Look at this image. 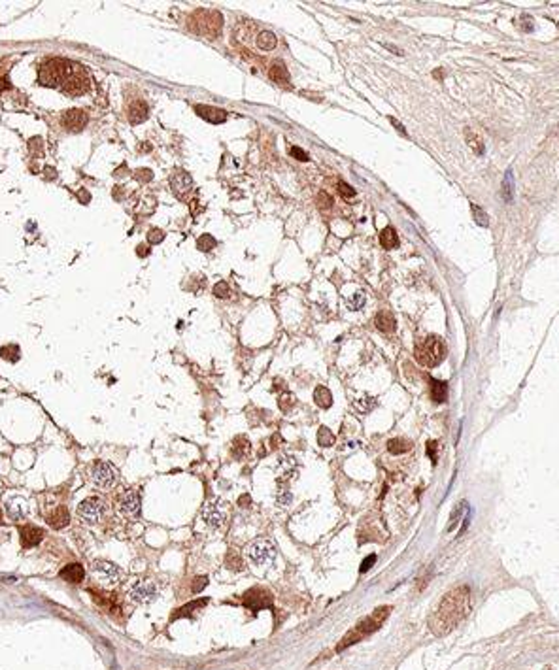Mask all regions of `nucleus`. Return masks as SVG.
<instances>
[{"mask_svg": "<svg viewBox=\"0 0 559 670\" xmlns=\"http://www.w3.org/2000/svg\"><path fill=\"white\" fill-rule=\"evenodd\" d=\"M291 155L297 159V161H303V163H304V161H308V153L304 151V149H301V147H297V146L291 147Z\"/></svg>", "mask_w": 559, "mask_h": 670, "instance_id": "47", "label": "nucleus"}, {"mask_svg": "<svg viewBox=\"0 0 559 670\" xmlns=\"http://www.w3.org/2000/svg\"><path fill=\"white\" fill-rule=\"evenodd\" d=\"M91 482H93L99 489H111L116 487V484L119 482V474H117V468L108 461H99L95 463L93 468H91Z\"/></svg>", "mask_w": 559, "mask_h": 670, "instance_id": "8", "label": "nucleus"}, {"mask_svg": "<svg viewBox=\"0 0 559 670\" xmlns=\"http://www.w3.org/2000/svg\"><path fill=\"white\" fill-rule=\"evenodd\" d=\"M389 612H391L389 606L376 608V610H374V612L370 614L368 618H365L363 621H359V623H357L353 629L349 630L348 635L344 636L342 642H340V644L337 646V652H344L346 647L353 646V644H357V642H361L363 638H367L368 635H372L374 630H378L380 627H382V623H384L385 619H387Z\"/></svg>", "mask_w": 559, "mask_h": 670, "instance_id": "2", "label": "nucleus"}, {"mask_svg": "<svg viewBox=\"0 0 559 670\" xmlns=\"http://www.w3.org/2000/svg\"><path fill=\"white\" fill-rule=\"evenodd\" d=\"M318 442H320V446H323V448H329V446L334 444V434H332L327 427H321L320 431H318Z\"/></svg>", "mask_w": 559, "mask_h": 670, "instance_id": "36", "label": "nucleus"}, {"mask_svg": "<svg viewBox=\"0 0 559 670\" xmlns=\"http://www.w3.org/2000/svg\"><path fill=\"white\" fill-rule=\"evenodd\" d=\"M469 612H471V591L469 587L461 585L444 595L435 614L429 618V627L437 636L448 635L450 630H454L469 616Z\"/></svg>", "mask_w": 559, "mask_h": 670, "instance_id": "1", "label": "nucleus"}, {"mask_svg": "<svg viewBox=\"0 0 559 670\" xmlns=\"http://www.w3.org/2000/svg\"><path fill=\"white\" fill-rule=\"evenodd\" d=\"M276 44H278V38L272 32H268V30H265V32H261V34L257 36V46H259V49L270 51V49L276 47Z\"/></svg>", "mask_w": 559, "mask_h": 670, "instance_id": "30", "label": "nucleus"}, {"mask_svg": "<svg viewBox=\"0 0 559 670\" xmlns=\"http://www.w3.org/2000/svg\"><path fill=\"white\" fill-rule=\"evenodd\" d=\"M19 346H15V344H10V346H4V348H0V357L2 359H6V361H10V362H15V361H19Z\"/></svg>", "mask_w": 559, "mask_h": 670, "instance_id": "31", "label": "nucleus"}, {"mask_svg": "<svg viewBox=\"0 0 559 670\" xmlns=\"http://www.w3.org/2000/svg\"><path fill=\"white\" fill-rule=\"evenodd\" d=\"M385 47H387V49H391V51H393V53H397V55H402V51H401V49H399V47L389 46V44H385Z\"/></svg>", "mask_w": 559, "mask_h": 670, "instance_id": "56", "label": "nucleus"}, {"mask_svg": "<svg viewBox=\"0 0 559 670\" xmlns=\"http://www.w3.org/2000/svg\"><path fill=\"white\" fill-rule=\"evenodd\" d=\"M195 111H197L198 117H202L204 121L214 123V125H219V123L227 121V111L221 110V108H214V106H204V104H197L195 106Z\"/></svg>", "mask_w": 559, "mask_h": 670, "instance_id": "16", "label": "nucleus"}, {"mask_svg": "<svg viewBox=\"0 0 559 670\" xmlns=\"http://www.w3.org/2000/svg\"><path fill=\"white\" fill-rule=\"evenodd\" d=\"M170 185H172V193H174L176 197L183 198L187 193L193 189V180L187 172L178 170V172H174V176L170 178Z\"/></svg>", "mask_w": 559, "mask_h": 670, "instance_id": "14", "label": "nucleus"}, {"mask_svg": "<svg viewBox=\"0 0 559 670\" xmlns=\"http://www.w3.org/2000/svg\"><path fill=\"white\" fill-rule=\"evenodd\" d=\"M467 140H469V144H471V147L474 149V151L478 153V155H482L483 151H486V147H483V144H482V140L478 138L476 134H472V132H467Z\"/></svg>", "mask_w": 559, "mask_h": 670, "instance_id": "39", "label": "nucleus"}, {"mask_svg": "<svg viewBox=\"0 0 559 670\" xmlns=\"http://www.w3.org/2000/svg\"><path fill=\"white\" fill-rule=\"evenodd\" d=\"M416 359L421 367L433 368L440 365L446 357V346L442 344V340L437 338V336H427V338L419 340L416 344Z\"/></svg>", "mask_w": 559, "mask_h": 670, "instance_id": "3", "label": "nucleus"}, {"mask_svg": "<svg viewBox=\"0 0 559 670\" xmlns=\"http://www.w3.org/2000/svg\"><path fill=\"white\" fill-rule=\"evenodd\" d=\"M8 87H10V83H8V80H4V78H2V80H0V93H2L4 89H8Z\"/></svg>", "mask_w": 559, "mask_h": 670, "instance_id": "55", "label": "nucleus"}, {"mask_svg": "<svg viewBox=\"0 0 559 670\" xmlns=\"http://www.w3.org/2000/svg\"><path fill=\"white\" fill-rule=\"evenodd\" d=\"M318 200H320V208H321V210H331V208H332V198L329 197L327 193L321 191L320 195H318Z\"/></svg>", "mask_w": 559, "mask_h": 670, "instance_id": "43", "label": "nucleus"}, {"mask_svg": "<svg viewBox=\"0 0 559 670\" xmlns=\"http://www.w3.org/2000/svg\"><path fill=\"white\" fill-rule=\"evenodd\" d=\"M44 529L36 527V525H25L19 529V536H21V546L23 548H34L44 540Z\"/></svg>", "mask_w": 559, "mask_h": 670, "instance_id": "13", "label": "nucleus"}, {"mask_svg": "<svg viewBox=\"0 0 559 670\" xmlns=\"http://www.w3.org/2000/svg\"><path fill=\"white\" fill-rule=\"evenodd\" d=\"M89 82H91V80H89L87 72L83 70L80 64H76L74 70H72V74H70V76L64 80L63 85H61V91L70 94V97H80V94H83L89 89Z\"/></svg>", "mask_w": 559, "mask_h": 670, "instance_id": "9", "label": "nucleus"}, {"mask_svg": "<svg viewBox=\"0 0 559 670\" xmlns=\"http://www.w3.org/2000/svg\"><path fill=\"white\" fill-rule=\"evenodd\" d=\"M410 448H412V442L406 440V438H393V440L387 442V449H389V453H393V455L406 453Z\"/></svg>", "mask_w": 559, "mask_h": 670, "instance_id": "29", "label": "nucleus"}, {"mask_svg": "<svg viewBox=\"0 0 559 670\" xmlns=\"http://www.w3.org/2000/svg\"><path fill=\"white\" fill-rule=\"evenodd\" d=\"M291 501H293V493H291V491L287 489L286 485L278 487V491H276V502H278L280 506H289V504H291Z\"/></svg>", "mask_w": 559, "mask_h": 670, "instance_id": "33", "label": "nucleus"}, {"mask_svg": "<svg viewBox=\"0 0 559 670\" xmlns=\"http://www.w3.org/2000/svg\"><path fill=\"white\" fill-rule=\"evenodd\" d=\"M268 76H270V80L276 83H284V85H286V83L289 82V72H287L286 64L284 63H274L272 66H270V70H268Z\"/></svg>", "mask_w": 559, "mask_h": 670, "instance_id": "24", "label": "nucleus"}, {"mask_svg": "<svg viewBox=\"0 0 559 670\" xmlns=\"http://www.w3.org/2000/svg\"><path fill=\"white\" fill-rule=\"evenodd\" d=\"M157 585L150 580H138L128 587V599L136 604H152L157 599Z\"/></svg>", "mask_w": 559, "mask_h": 670, "instance_id": "10", "label": "nucleus"}, {"mask_svg": "<svg viewBox=\"0 0 559 670\" xmlns=\"http://www.w3.org/2000/svg\"><path fill=\"white\" fill-rule=\"evenodd\" d=\"M380 244L385 250H395L399 245V236H397L395 228L393 227H385L382 233H380Z\"/></svg>", "mask_w": 559, "mask_h": 670, "instance_id": "26", "label": "nucleus"}, {"mask_svg": "<svg viewBox=\"0 0 559 670\" xmlns=\"http://www.w3.org/2000/svg\"><path fill=\"white\" fill-rule=\"evenodd\" d=\"M217 245V240L212 236V234H202L200 238L197 240V247L200 251H212Z\"/></svg>", "mask_w": 559, "mask_h": 670, "instance_id": "34", "label": "nucleus"}, {"mask_svg": "<svg viewBox=\"0 0 559 670\" xmlns=\"http://www.w3.org/2000/svg\"><path fill=\"white\" fill-rule=\"evenodd\" d=\"M200 521H202L212 532L225 529V527H227V521H229V510H227V506H225V502H219V501L206 502V504L202 506V510H200Z\"/></svg>", "mask_w": 559, "mask_h": 670, "instance_id": "6", "label": "nucleus"}, {"mask_svg": "<svg viewBox=\"0 0 559 670\" xmlns=\"http://www.w3.org/2000/svg\"><path fill=\"white\" fill-rule=\"evenodd\" d=\"M225 565H227L229 570H242V568H244V563H242V559H240V555L234 553V551H229L227 553V557H225Z\"/></svg>", "mask_w": 559, "mask_h": 670, "instance_id": "35", "label": "nucleus"}, {"mask_svg": "<svg viewBox=\"0 0 559 670\" xmlns=\"http://www.w3.org/2000/svg\"><path fill=\"white\" fill-rule=\"evenodd\" d=\"M106 512H108V506L100 496H89L78 504V518L87 525L100 523L104 519Z\"/></svg>", "mask_w": 559, "mask_h": 670, "instance_id": "7", "label": "nucleus"}, {"mask_svg": "<svg viewBox=\"0 0 559 670\" xmlns=\"http://www.w3.org/2000/svg\"><path fill=\"white\" fill-rule=\"evenodd\" d=\"M338 193H340L342 197H346V198L356 197V189H351V187H349L346 181H340V183H338Z\"/></svg>", "mask_w": 559, "mask_h": 670, "instance_id": "45", "label": "nucleus"}, {"mask_svg": "<svg viewBox=\"0 0 559 670\" xmlns=\"http://www.w3.org/2000/svg\"><path fill=\"white\" fill-rule=\"evenodd\" d=\"M0 519H2V512H0Z\"/></svg>", "mask_w": 559, "mask_h": 670, "instance_id": "58", "label": "nucleus"}, {"mask_svg": "<svg viewBox=\"0 0 559 670\" xmlns=\"http://www.w3.org/2000/svg\"><path fill=\"white\" fill-rule=\"evenodd\" d=\"M389 121H391V123H393V127H395V128H397V130H399V132H401V134H402V136H406V130H404V127H402V125H401V123H399V121H397V119H393V117H389Z\"/></svg>", "mask_w": 559, "mask_h": 670, "instance_id": "53", "label": "nucleus"}, {"mask_svg": "<svg viewBox=\"0 0 559 670\" xmlns=\"http://www.w3.org/2000/svg\"><path fill=\"white\" fill-rule=\"evenodd\" d=\"M89 117L87 113L83 110H68L63 116V125L66 130H72V132H80L85 125H87Z\"/></svg>", "mask_w": 559, "mask_h": 670, "instance_id": "15", "label": "nucleus"}, {"mask_svg": "<svg viewBox=\"0 0 559 670\" xmlns=\"http://www.w3.org/2000/svg\"><path fill=\"white\" fill-rule=\"evenodd\" d=\"M376 563V555H370V557H367V559L363 561V565H361V572H367L370 566Z\"/></svg>", "mask_w": 559, "mask_h": 670, "instance_id": "50", "label": "nucleus"}, {"mask_svg": "<svg viewBox=\"0 0 559 670\" xmlns=\"http://www.w3.org/2000/svg\"><path fill=\"white\" fill-rule=\"evenodd\" d=\"M136 253H138L140 257H146L147 253H150V250H147V245L142 244V245H138V250H136Z\"/></svg>", "mask_w": 559, "mask_h": 670, "instance_id": "54", "label": "nucleus"}, {"mask_svg": "<svg viewBox=\"0 0 559 670\" xmlns=\"http://www.w3.org/2000/svg\"><path fill=\"white\" fill-rule=\"evenodd\" d=\"M76 64L64 59H49L40 68V83L47 87H61L64 80L72 74Z\"/></svg>", "mask_w": 559, "mask_h": 670, "instance_id": "4", "label": "nucleus"}, {"mask_svg": "<svg viewBox=\"0 0 559 670\" xmlns=\"http://www.w3.org/2000/svg\"><path fill=\"white\" fill-rule=\"evenodd\" d=\"M365 304V297H363L361 293L357 295V298H353V302H351V310H359Z\"/></svg>", "mask_w": 559, "mask_h": 670, "instance_id": "52", "label": "nucleus"}, {"mask_svg": "<svg viewBox=\"0 0 559 670\" xmlns=\"http://www.w3.org/2000/svg\"><path fill=\"white\" fill-rule=\"evenodd\" d=\"M146 119H147V104L146 102H142V100L133 102L131 108H128V121L133 123V125H138V123L146 121Z\"/></svg>", "mask_w": 559, "mask_h": 670, "instance_id": "21", "label": "nucleus"}, {"mask_svg": "<svg viewBox=\"0 0 559 670\" xmlns=\"http://www.w3.org/2000/svg\"><path fill=\"white\" fill-rule=\"evenodd\" d=\"M206 585H208V578H206V576L195 578V583H193V593H200V591H202Z\"/></svg>", "mask_w": 559, "mask_h": 670, "instance_id": "46", "label": "nucleus"}, {"mask_svg": "<svg viewBox=\"0 0 559 670\" xmlns=\"http://www.w3.org/2000/svg\"><path fill=\"white\" fill-rule=\"evenodd\" d=\"M471 210H472V216H474V221H476L480 227H488V223H489L488 214L476 204H471Z\"/></svg>", "mask_w": 559, "mask_h": 670, "instance_id": "37", "label": "nucleus"}, {"mask_svg": "<svg viewBox=\"0 0 559 670\" xmlns=\"http://www.w3.org/2000/svg\"><path fill=\"white\" fill-rule=\"evenodd\" d=\"M314 400H315V404H318L320 408H331V404H332V395H331V391L327 389V387H323V385H320V387H315V391H314Z\"/></svg>", "mask_w": 559, "mask_h": 670, "instance_id": "27", "label": "nucleus"}, {"mask_svg": "<svg viewBox=\"0 0 559 670\" xmlns=\"http://www.w3.org/2000/svg\"><path fill=\"white\" fill-rule=\"evenodd\" d=\"M93 574L97 578H100L102 582H106L108 585H116L119 580H121V568L110 561H95L93 563Z\"/></svg>", "mask_w": 559, "mask_h": 670, "instance_id": "12", "label": "nucleus"}, {"mask_svg": "<svg viewBox=\"0 0 559 670\" xmlns=\"http://www.w3.org/2000/svg\"><path fill=\"white\" fill-rule=\"evenodd\" d=\"M437 448H438L437 442H429V444H427V455H429V457L433 459V463H437V457H438V455H437Z\"/></svg>", "mask_w": 559, "mask_h": 670, "instance_id": "48", "label": "nucleus"}, {"mask_svg": "<svg viewBox=\"0 0 559 670\" xmlns=\"http://www.w3.org/2000/svg\"><path fill=\"white\" fill-rule=\"evenodd\" d=\"M80 197H82V198H85V200H87V198H89V195H87V193H83V191H82V193H80Z\"/></svg>", "mask_w": 559, "mask_h": 670, "instance_id": "57", "label": "nucleus"}, {"mask_svg": "<svg viewBox=\"0 0 559 670\" xmlns=\"http://www.w3.org/2000/svg\"><path fill=\"white\" fill-rule=\"evenodd\" d=\"M208 600L204 599V600H197V602H191V604H187V606H183V608H180V612L178 614H174V618H181V616H187V614H191L195 608H200V606H204Z\"/></svg>", "mask_w": 559, "mask_h": 670, "instance_id": "40", "label": "nucleus"}, {"mask_svg": "<svg viewBox=\"0 0 559 670\" xmlns=\"http://www.w3.org/2000/svg\"><path fill=\"white\" fill-rule=\"evenodd\" d=\"M431 398L435 402H444L448 398V385L438 379H431Z\"/></svg>", "mask_w": 559, "mask_h": 670, "instance_id": "28", "label": "nucleus"}, {"mask_svg": "<svg viewBox=\"0 0 559 670\" xmlns=\"http://www.w3.org/2000/svg\"><path fill=\"white\" fill-rule=\"evenodd\" d=\"M59 576L63 578L64 582L80 583L83 578H85V570H83L82 565H78V563H70V565H66L63 570L59 572Z\"/></svg>", "mask_w": 559, "mask_h": 670, "instance_id": "19", "label": "nucleus"}, {"mask_svg": "<svg viewBox=\"0 0 559 670\" xmlns=\"http://www.w3.org/2000/svg\"><path fill=\"white\" fill-rule=\"evenodd\" d=\"M6 512L12 521H19V519H25L29 515V508H27V504L23 501H19V499L13 501L12 499V501L6 502Z\"/></svg>", "mask_w": 559, "mask_h": 670, "instance_id": "20", "label": "nucleus"}, {"mask_svg": "<svg viewBox=\"0 0 559 670\" xmlns=\"http://www.w3.org/2000/svg\"><path fill=\"white\" fill-rule=\"evenodd\" d=\"M163 238H164V233L161 231V228H152V231L147 233L150 244H159V242H163Z\"/></svg>", "mask_w": 559, "mask_h": 670, "instance_id": "42", "label": "nucleus"}, {"mask_svg": "<svg viewBox=\"0 0 559 670\" xmlns=\"http://www.w3.org/2000/svg\"><path fill=\"white\" fill-rule=\"evenodd\" d=\"M251 451V444H250V440L246 436H236L233 440V455H234V459H238V461H244L246 457H248V453Z\"/></svg>", "mask_w": 559, "mask_h": 670, "instance_id": "23", "label": "nucleus"}, {"mask_svg": "<svg viewBox=\"0 0 559 670\" xmlns=\"http://www.w3.org/2000/svg\"><path fill=\"white\" fill-rule=\"evenodd\" d=\"M374 406H376V400H374L372 396H363V398H357V400L353 402V408H356L357 412H361V414H368Z\"/></svg>", "mask_w": 559, "mask_h": 670, "instance_id": "32", "label": "nucleus"}, {"mask_svg": "<svg viewBox=\"0 0 559 670\" xmlns=\"http://www.w3.org/2000/svg\"><path fill=\"white\" fill-rule=\"evenodd\" d=\"M465 510V502H461L459 506L455 508L454 510V513H452V519H450V525H448V530H452L457 525V521H459V515H461V512Z\"/></svg>", "mask_w": 559, "mask_h": 670, "instance_id": "44", "label": "nucleus"}, {"mask_svg": "<svg viewBox=\"0 0 559 670\" xmlns=\"http://www.w3.org/2000/svg\"><path fill=\"white\" fill-rule=\"evenodd\" d=\"M204 17H206V23L200 21V25H202V32L208 36V38H216V36L221 32V25H223L221 15H219L217 12H206L204 13Z\"/></svg>", "mask_w": 559, "mask_h": 670, "instance_id": "17", "label": "nucleus"}, {"mask_svg": "<svg viewBox=\"0 0 559 670\" xmlns=\"http://www.w3.org/2000/svg\"><path fill=\"white\" fill-rule=\"evenodd\" d=\"M533 29H535V25H533V19L527 17V15H524V17H521V30L529 32V30H533Z\"/></svg>", "mask_w": 559, "mask_h": 670, "instance_id": "49", "label": "nucleus"}, {"mask_svg": "<svg viewBox=\"0 0 559 670\" xmlns=\"http://www.w3.org/2000/svg\"><path fill=\"white\" fill-rule=\"evenodd\" d=\"M278 406H280V410H282V412H286V414H287V412H289V410L295 406V396L289 395V393L282 395L278 398Z\"/></svg>", "mask_w": 559, "mask_h": 670, "instance_id": "38", "label": "nucleus"}, {"mask_svg": "<svg viewBox=\"0 0 559 670\" xmlns=\"http://www.w3.org/2000/svg\"><path fill=\"white\" fill-rule=\"evenodd\" d=\"M374 325L382 332H393L395 331V317H393L391 312H380L374 317Z\"/></svg>", "mask_w": 559, "mask_h": 670, "instance_id": "22", "label": "nucleus"}, {"mask_svg": "<svg viewBox=\"0 0 559 670\" xmlns=\"http://www.w3.org/2000/svg\"><path fill=\"white\" fill-rule=\"evenodd\" d=\"M501 197H502V200L505 202H512L514 200V172H512V168H508L507 170V174H505V180H502V189H501Z\"/></svg>", "mask_w": 559, "mask_h": 670, "instance_id": "25", "label": "nucleus"}, {"mask_svg": "<svg viewBox=\"0 0 559 670\" xmlns=\"http://www.w3.org/2000/svg\"><path fill=\"white\" fill-rule=\"evenodd\" d=\"M214 295L219 298H227L231 295V287L227 285V281H217L214 285Z\"/></svg>", "mask_w": 559, "mask_h": 670, "instance_id": "41", "label": "nucleus"}, {"mask_svg": "<svg viewBox=\"0 0 559 670\" xmlns=\"http://www.w3.org/2000/svg\"><path fill=\"white\" fill-rule=\"evenodd\" d=\"M117 512L121 513L123 518L134 519L140 515V495L138 491L134 489H125L121 495L117 496L116 501Z\"/></svg>", "mask_w": 559, "mask_h": 670, "instance_id": "11", "label": "nucleus"}, {"mask_svg": "<svg viewBox=\"0 0 559 670\" xmlns=\"http://www.w3.org/2000/svg\"><path fill=\"white\" fill-rule=\"evenodd\" d=\"M244 555L251 565L267 566L276 557V546H274V542L270 538H255L250 544H246Z\"/></svg>", "mask_w": 559, "mask_h": 670, "instance_id": "5", "label": "nucleus"}, {"mask_svg": "<svg viewBox=\"0 0 559 670\" xmlns=\"http://www.w3.org/2000/svg\"><path fill=\"white\" fill-rule=\"evenodd\" d=\"M136 178H138L140 181H150L153 178V174L150 172V170H138V174H136Z\"/></svg>", "mask_w": 559, "mask_h": 670, "instance_id": "51", "label": "nucleus"}, {"mask_svg": "<svg viewBox=\"0 0 559 670\" xmlns=\"http://www.w3.org/2000/svg\"><path fill=\"white\" fill-rule=\"evenodd\" d=\"M68 523H70V513L64 506H57L51 513H49V515H47V525L55 530L64 529Z\"/></svg>", "mask_w": 559, "mask_h": 670, "instance_id": "18", "label": "nucleus"}]
</instances>
